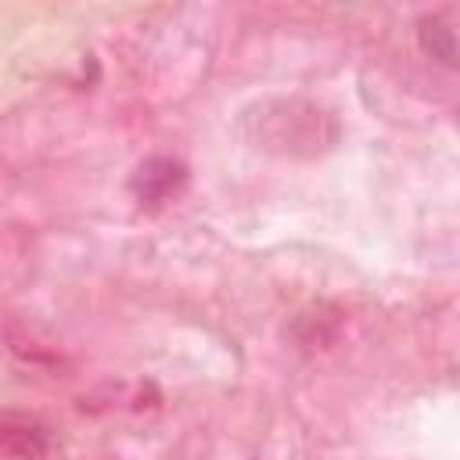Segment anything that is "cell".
<instances>
[{"instance_id": "obj_1", "label": "cell", "mask_w": 460, "mask_h": 460, "mask_svg": "<svg viewBox=\"0 0 460 460\" xmlns=\"http://www.w3.org/2000/svg\"><path fill=\"white\" fill-rule=\"evenodd\" d=\"M183 180H187V172H183L180 162H172V158H147V162L133 172L129 187H133V194H137L140 201L158 205V201L172 198V194L183 187Z\"/></svg>"}, {"instance_id": "obj_2", "label": "cell", "mask_w": 460, "mask_h": 460, "mask_svg": "<svg viewBox=\"0 0 460 460\" xmlns=\"http://www.w3.org/2000/svg\"><path fill=\"white\" fill-rule=\"evenodd\" d=\"M417 36H420V47L431 54V58H438L442 65H456V36H453V29L449 25H442L438 18H424L420 22V29H417Z\"/></svg>"}]
</instances>
